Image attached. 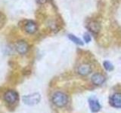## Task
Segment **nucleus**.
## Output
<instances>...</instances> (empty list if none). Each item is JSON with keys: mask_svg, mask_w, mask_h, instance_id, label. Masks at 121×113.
Masks as SVG:
<instances>
[{"mask_svg": "<svg viewBox=\"0 0 121 113\" xmlns=\"http://www.w3.org/2000/svg\"><path fill=\"white\" fill-rule=\"evenodd\" d=\"M52 103H54L57 107H64L68 103V97L65 93L60 91L55 92L53 94L52 98Z\"/></svg>", "mask_w": 121, "mask_h": 113, "instance_id": "1", "label": "nucleus"}, {"mask_svg": "<svg viewBox=\"0 0 121 113\" xmlns=\"http://www.w3.org/2000/svg\"><path fill=\"white\" fill-rule=\"evenodd\" d=\"M18 93L13 90H8L4 94V100L7 103L12 105L15 103H17L18 100Z\"/></svg>", "mask_w": 121, "mask_h": 113, "instance_id": "2", "label": "nucleus"}, {"mask_svg": "<svg viewBox=\"0 0 121 113\" xmlns=\"http://www.w3.org/2000/svg\"><path fill=\"white\" fill-rule=\"evenodd\" d=\"M23 100L26 104L33 105L37 104L40 101V95L39 93H33L31 95L24 96L23 97Z\"/></svg>", "mask_w": 121, "mask_h": 113, "instance_id": "3", "label": "nucleus"}, {"mask_svg": "<svg viewBox=\"0 0 121 113\" xmlns=\"http://www.w3.org/2000/svg\"><path fill=\"white\" fill-rule=\"evenodd\" d=\"M89 105L92 112H98L101 109V105L97 98L95 97H90L89 99Z\"/></svg>", "mask_w": 121, "mask_h": 113, "instance_id": "4", "label": "nucleus"}, {"mask_svg": "<svg viewBox=\"0 0 121 113\" xmlns=\"http://www.w3.org/2000/svg\"><path fill=\"white\" fill-rule=\"evenodd\" d=\"M110 103L115 108H121V93H117L111 96Z\"/></svg>", "mask_w": 121, "mask_h": 113, "instance_id": "5", "label": "nucleus"}, {"mask_svg": "<svg viewBox=\"0 0 121 113\" xmlns=\"http://www.w3.org/2000/svg\"><path fill=\"white\" fill-rule=\"evenodd\" d=\"M15 49L16 51L21 54H24L28 51V45L25 41H18V42L15 45Z\"/></svg>", "mask_w": 121, "mask_h": 113, "instance_id": "6", "label": "nucleus"}, {"mask_svg": "<svg viewBox=\"0 0 121 113\" xmlns=\"http://www.w3.org/2000/svg\"><path fill=\"white\" fill-rule=\"evenodd\" d=\"M91 72H92V68L89 64H82L78 68V73L82 75V76L88 75L91 73Z\"/></svg>", "mask_w": 121, "mask_h": 113, "instance_id": "7", "label": "nucleus"}, {"mask_svg": "<svg viewBox=\"0 0 121 113\" xmlns=\"http://www.w3.org/2000/svg\"><path fill=\"white\" fill-rule=\"evenodd\" d=\"M105 81V78L103 75L100 73H95L92 75V81L95 85H101Z\"/></svg>", "mask_w": 121, "mask_h": 113, "instance_id": "8", "label": "nucleus"}, {"mask_svg": "<svg viewBox=\"0 0 121 113\" xmlns=\"http://www.w3.org/2000/svg\"><path fill=\"white\" fill-rule=\"evenodd\" d=\"M37 29V26L36 24L32 20H30L26 22V24H25V30L26 32H28L30 34L34 33Z\"/></svg>", "mask_w": 121, "mask_h": 113, "instance_id": "9", "label": "nucleus"}, {"mask_svg": "<svg viewBox=\"0 0 121 113\" xmlns=\"http://www.w3.org/2000/svg\"><path fill=\"white\" fill-rule=\"evenodd\" d=\"M87 28L89 29V30L90 32L96 33L98 32V31L100 30V24H98L97 21H91L89 23L88 26H87Z\"/></svg>", "mask_w": 121, "mask_h": 113, "instance_id": "10", "label": "nucleus"}, {"mask_svg": "<svg viewBox=\"0 0 121 113\" xmlns=\"http://www.w3.org/2000/svg\"><path fill=\"white\" fill-rule=\"evenodd\" d=\"M68 38L73 41V42H74L75 44H79V45H82L83 43H82V41L79 39V38H77V36H75L73 35H72V34H69L68 35Z\"/></svg>", "mask_w": 121, "mask_h": 113, "instance_id": "11", "label": "nucleus"}, {"mask_svg": "<svg viewBox=\"0 0 121 113\" xmlns=\"http://www.w3.org/2000/svg\"><path fill=\"white\" fill-rule=\"evenodd\" d=\"M103 65H104V67L105 69H107L108 71H112V70L113 69V64H112L111 62L108 61V60H106V61L104 62Z\"/></svg>", "mask_w": 121, "mask_h": 113, "instance_id": "12", "label": "nucleus"}, {"mask_svg": "<svg viewBox=\"0 0 121 113\" xmlns=\"http://www.w3.org/2000/svg\"><path fill=\"white\" fill-rule=\"evenodd\" d=\"M83 39H84V41H86V43H89V41H91V36L89 33H85L84 36H83Z\"/></svg>", "mask_w": 121, "mask_h": 113, "instance_id": "13", "label": "nucleus"}, {"mask_svg": "<svg viewBox=\"0 0 121 113\" xmlns=\"http://www.w3.org/2000/svg\"><path fill=\"white\" fill-rule=\"evenodd\" d=\"M46 2V0H37V2H39V4H43Z\"/></svg>", "mask_w": 121, "mask_h": 113, "instance_id": "14", "label": "nucleus"}]
</instances>
